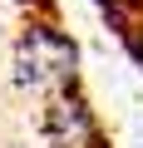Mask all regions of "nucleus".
Returning a JSON list of instances; mask_svg holds the SVG:
<instances>
[{"instance_id":"obj_1","label":"nucleus","mask_w":143,"mask_h":148,"mask_svg":"<svg viewBox=\"0 0 143 148\" xmlns=\"http://www.w3.org/2000/svg\"><path fill=\"white\" fill-rule=\"evenodd\" d=\"M15 69H20V84L30 89H44V94H74V69H79V49L64 30L54 25H30L20 54H15Z\"/></svg>"},{"instance_id":"obj_2","label":"nucleus","mask_w":143,"mask_h":148,"mask_svg":"<svg viewBox=\"0 0 143 148\" xmlns=\"http://www.w3.org/2000/svg\"><path fill=\"white\" fill-rule=\"evenodd\" d=\"M44 128H49L54 148H99L104 143L99 138V119H94V109L79 94H59L49 104V114H44Z\"/></svg>"},{"instance_id":"obj_3","label":"nucleus","mask_w":143,"mask_h":148,"mask_svg":"<svg viewBox=\"0 0 143 148\" xmlns=\"http://www.w3.org/2000/svg\"><path fill=\"white\" fill-rule=\"evenodd\" d=\"M128 49H133V54H138V64H143V25H138V30H128Z\"/></svg>"},{"instance_id":"obj_4","label":"nucleus","mask_w":143,"mask_h":148,"mask_svg":"<svg viewBox=\"0 0 143 148\" xmlns=\"http://www.w3.org/2000/svg\"><path fill=\"white\" fill-rule=\"evenodd\" d=\"M99 5H104V10H114V15H118V10H123V0H99Z\"/></svg>"}]
</instances>
